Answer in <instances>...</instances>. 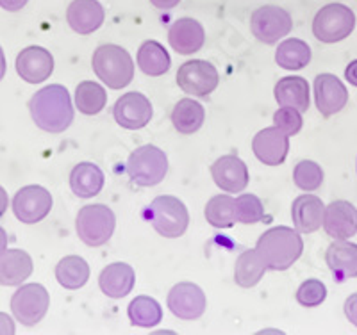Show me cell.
<instances>
[{
	"label": "cell",
	"mask_w": 357,
	"mask_h": 335,
	"mask_svg": "<svg viewBox=\"0 0 357 335\" xmlns=\"http://www.w3.org/2000/svg\"><path fill=\"white\" fill-rule=\"evenodd\" d=\"M75 104L82 114H88V116L98 114L107 104L106 89L97 82H81L75 89Z\"/></svg>",
	"instance_id": "34"
},
{
	"label": "cell",
	"mask_w": 357,
	"mask_h": 335,
	"mask_svg": "<svg viewBox=\"0 0 357 335\" xmlns=\"http://www.w3.org/2000/svg\"><path fill=\"white\" fill-rule=\"evenodd\" d=\"M29 111L36 127L50 134L63 132L73 121L68 89L61 84H50L34 93L29 102Z\"/></svg>",
	"instance_id": "1"
},
{
	"label": "cell",
	"mask_w": 357,
	"mask_h": 335,
	"mask_svg": "<svg viewBox=\"0 0 357 335\" xmlns=\"http://www.w3.org/2000/svg\"><path fill=\"white\" fill-rule=\"evenodd\" d=\"M275 61L280 68L284 70H301L309 65L311 61V49L309 45L296 38L282 41L275 52Z\"/></svg>",
	"instance_id": "31"
},
{
	"label": "cell",
	"mask_w": 357,
	"mask_h": 335,
	"mask_svg": "<svg viewBox=\"0 0 357 335\" xmlns=\"http://www.w3.org/2000/svg\"><path fill=\"white\" fill-rule=\"evenodd\" d=\"M172 59L168 56L167 49L158 41H145L138 50V66L145 75L151 77H159L162 73L170 70Z\"/></svg>",
	"instance_id": "28"
},
{
	"label": "cell",
	"mask_w": 357,
	"mask_h": 335,
	"mask_svg": "<svg viewBox=\"0 0 357 335\" xmlns=\"http://www.w3.org/2000/svg\"><path fill=\"white\" fill-rule=\"evenodd\" d=\"M136 275L134 270L126 263H113L107 267H104L98 276V286L102 293L109 298H126L132 291Z\"/></svg>",
	"instance_id": "23"
},
{
	"label": "cell",
	"mask_w": 357,
	"mask_h": 335,
	"mask_svg": "<svg viewBox=\"0 0 357 335\" xmlns=\"http://www.w3.org/2000/svg\"><path fill=\"white\" fill-rule=\"evenodd\" d=\"M314 100H317V107L321 116L329 118L345 109L349 102V91L336 75L321 73L314 79Z\"/></svg>",
	"instance_id": "14"
},
{
	"label": "cell",
	"mask_w": 357,
	"mask_h": 335,
	"mask_svg": "<svg viewBox=\"0 0 357 335\" xmlns=\"http://www.w3.org/2000/svg\"><path fill=\"white\" fill-rule=\"evenodd\" d=\"M129 319L134 327L152 328L161 323L162 309L151 296H138L129 305Z\"/></svg>",
	"instance_id": "33"
},
{
	"label": "cell",
	"mask_w": 357,
	"mask_h": 335,
	"mask_svg": "<svg viewBox=\"0 0 357 335\" xmlns=\"http://www.w3.org/2000/svg\"><path fill=\"white\" fill-rule=\"evenodd\" d=\"M56 279L65 289H81L89 280V266L79 255H68L56 266Z\"/></svg>",
	"instance_id": "29"
},
{
	"label": "cell",
	"mask_w": 357,
	"mask_h": 335,
	"mask_svg": "<svg viewBox=\"0 0 357 335\" xmlns=\"http://www.w3.org/2000/svg\"><path fill=\"white\" fill-rule=\"evenodd\" d=\"M15 334V323L8 314L0 312V335H13Z\"/></svg>",
	"instance_id": "40"
},
{
	"label": "cell",
	"mask_w": 357,
	"mask_h": 335,
	"mask_svg": "<svg viewBox=\"0 0 357 335\" xmlns=\"http://www.w3.org/2000/svg\"><path fill=\"white\" fill-rule=\"evenodd\" d=\"M356 15L343 4H329L321 8L312 20V34L321 43H337L352 34Z\"/></svg>",
	"instance_id": "7"
},
{
	"label": "cell",
	"mask_w": 357,
	"mask_h": 335,
	"mask_svg": "<svg viewBox=\"0 0 357 335\" xmlns=\"http://www.w3.org/2000/svg\"><path fill=\"white\" fill-rule=\"evenodd\" d=\"M206 295L197 283L181 282L168 293V309L181 319H199L206 312Z\"/></svg>",
	"instance_id": "13"
},
{
	"label": "cell",
	"mask_w": 357,
	"mask_h": 335,
	"mask_svg": "<svg viewBox=\"0 0 357 335\" xmlns=\"http://www.w3.org/2000/svg\"><path fill=\"white\" fill-rule=\"evenodd\" d=\"M293 20L286 9L279 6H263L250 18L252 34L266 45H273L291 33Z\"/></svg>",
	"instance_id": "9"
},
{
	"label": "cell",
	"mask_w": 357,
	"mask_h": 335,
	"mask_svg": "<svg viewBox=\"0 0 357 335\" xmlns=\"http://www.w3.org/2000/svg\"><path fill=\"white\" fill-rule=\"evenodd\" d=\"M9 200H8V193L2 186H0V216L6 215V210H8Z\"/></svg>",
	"instance_id": "44"
},
{
	"label": "cell",
	"mask_w": 357,
	"mask_h": 335,
	"mask_svg": "<svg viewBox=\"0 0 357 335\" xmlns=\"http://www.w3.org/2000/svg\"><path fill=\"white\" fill-rule=\"evenodd\" d=\"M256 250L268 270L286 271L301 258L304 241L298 231L289 226H273L261 235Z\"/></svg>",
	"instance_id": "2"
},
{
	"label": "cell",
	"mask_w": 357,
	"mask_h": 335,
	"mask_svg": "<svg viewBox=\"0 0 357 335\" xmlns=\"http://www.w3.org/2000/svg\"><path fill=\"white\" fill-rule=\"evenodd\" d=\"M325 298H327V287L320 280L314 279L305 280L298 287V291H296V302L307 309L318 307V305H321L325 302Z\"/></svg>",
	"instance_id": "37"
},
{
	"label": "cell",
	"mask_w": 357,
	"mask_h": 335,
	"mask_svg": "<svg viewBox=\"0 0 357 335\" xmlns=\"http://www.w3.org/2000/svg\"><path fill=\"white\" fill-rule=\"evenodd\" d=\"M50 307L49 291L41 283H25L11 298L13 315L24 327H34L45 318Z\"/></svg>",
	"instance_id": "8"
},
{
	"label": "cell",
	"mask_w": 357,
	"mask_h": 335,
	"mask_svg": "<svg viewBox=\"0 0 357 335\" xmlns=\"http://www.w3.org/2000/svg\"><path fill=\"white\" fill-rule=\"evenodd\" d=\"M93 72L107 88L122 89L134 79V63L130 54L118 45H102L95 50Z\"/></svg>",
	"instance_id": "3"
},
{
	"label": "cell",
	"mask_w": 357,
	"mask_h": 335,
	"mask_svg": "<svg viewBox=\"0 0 357 335\" xmlns=\"http://www.w3.org/2000/svg\"><path fill=\"white\" fill-rule=\"evenodd\" d=\"M206 219L215 228H231L238 221L236 218V200L229 194L213 196L206 205Z\"/></svg>",
	"instance_id": "32"
},
{
	"label": "cell",
	"mask_w": 357,
	"mask_h": 335,
	"mask_svg": "<svg viewBox=\"0 0 357 335\" xmlns=\"http://www.w3.org/2000/svg\"><path fill=\"white\" fill-rule=\"evenodd\" d=\"M70 186L79 198L97 196L104 187V173L93 162H79L70 173Z\"/></svg>",
	"instance_id": "25"
},
{
	"label": "cell",
	"mask_w": 357,
	"mask_h": 335,
	"mask_svg": "<svg viewBox=\"0 0 357 335\" xmlns=\"http://www.w3.org/2000/svg\"><path fill=\"white\" fill-rule=\"evenodd\" d=\"M275 100L282 107H293L301 113L309 109V86L302 77H284L275 86Z\"/></svg>",
	"instance_id": "26"
},
{
	"label": "cell",
	"mask_w": 357,
	"mask_h": 335,
	"mask_svg": "<svg viewBox=\"0 0 357 335\" xmlns=\"http://www.w3.org/2000/svg\"><path fill=\"white\" fill-rule=\"evenodd\" d=\"M345 77H347V81L350 82V84L356 86V88H357V59L352 61V63L347 66Z\"/></svg>",
	"instance_id": "42"
},
{
	"label": "cell",
	"mask_w": 357,
	"mask_h": 335,
	"mask_svg": "<svg viewBox=\"0 0 357 335\" xmlns=\"http://www.w3.org/2000/svg\"><path fill=\"white\" fill-rule=\"evenodd\" d=\"M127 173L136 186H158L168 173L167 154L154 145L139 146L129 155Z\"/></svg>",
	"instance_id": "4"
},
{
	"label": "cell",
	"mask_w": 357,
	"mask_h": 335,
	"mask_svg": "<svg viewBox=\"0 0 357 335\" xmlns=\"http://www.w3.org/2000/svg\"><path fill=\"white\" fill-rule=\"evenodd\" d=\"M324 228L337 241L354 237L357 234V209L350 202L336 200L325 207Z\"/></svg>",
	"instance_id": "17"
},
{
	"label": "cell",
	"mask_w": 357,
	"mask_h": 335,
	"mask_svg": "<svg viewBox=\"0 0 357 335\" xmlns=\"http://www.w3.org/2000/svg\"><path fill=\"white\" fill-rule=\"evenodd\" d=\"M27 2L29 0H0V8L6 9V11L17 13L20 9H24Z\"/></svg>",
	"instance_id": "41"
},
{
	"label": "cell",
	"mask_w": 357,
	"mask_h": 335,
	"mask_svg": "<svg viewBox=\"0 0 357 335\" xmlns=\"http://www.w3.org/2000/svg\"><path fill=\"white\" fill-rule=\"evenodd\" d=\"M33 273V258L24 250H6L0 254V286H20Z\"/></svg>",
	"instance_id": "24"
},
{
	"label": "cell",
	"mask_w": 357,
	"mask_h": 335,
	"mask_svg": "<svg viewBox=\"0 0 357 335\" xmlns=\"http://www.w3.org/2000/svg\"><path fill=\"white\" fill-rule=\"evenodd\" d=\"M264 271H266V264L263 263V258L259 257L257 250H245L236 260L234 280L240 287L250 289V287L259 283Z\"/></svg>",
	"instance_id": "30"
},
{
	"label": "cell",
	"mask_w": 357,
	"mask_h": 335,
	"mask_svg": "<svg viewBox=\"0 0 357 335\" xmlns=\"http://www.w3.org/2000/svg\"><path fill=\"white\" fill-rule=\"evenodd\" d=\"M181 0H151V4L158 9H172L178 4Z\"/></svg>",
	"instance_id": "43"
},
{
	"label": "cell",
	"mask_w": 357,
	"mask_h": 335,
	"mask_svg": "<svg viewBox=\"0 0 357 335\" xmlns=\"http://www.w3.org/2000/svg\"><path fill=\"white\" fill-rule=\"evenodd\" d=\"M54 72V57L43 47H27L17 57V73L29 84L47 81Z\"/></svg>",
	"instance_id": "15"
},
{
	"label": "cell",
	"mask_w": 357,
	"mask_h": 335,
	"mask_svg": "<svg viewBox=\"0 0 357 335\" xmlns=\"http://www.w3.org/2000/svg\"><path fill=\"white\" fill-rule=\"evenodd\" d=\"M345 315H347V319H349L350 323L354 325V327L357 328V293L356 295H352V296H349V298H347V302H345Z\"/></svg>",
	"instance_id": "39"
},
{
	"label": "cell",
	"mask_w": 357,
	"mask_h": 335,
	"mask_svg": "<svg viewBox=\"0 0 357 335\" xmlns=\"http://www.w3.org/2000/svg\"><path fill=\"white\" fill-rule=\"evenodd\" d=\"M220 75L211 63L193 59L184 63L177 72V84L186 95L207 97L218 88Z\"/></svg>",
	"instance_id": "10"
},
{
	"label": "cell",
	"mask_w": 357,
	"mask_h": 335,
	"mask_svg": "<svg viewBox=\"0 0 357 335\" xmlns=\"http://www.w3.org/2000/svg\"><path fill=\"white\" fill-rule=\"evenodd\" d=\"M325 263L333 271L337 282H345L357 276V244L345 241H334L325 251Z\"/></svg>",
	"instance_id": "21"
},
{
	"label": "cell",
	"mask_w": 357,
	"mask_h": 335,
	"mask_svg": "<svg viewBox=\"0 0 357 335\" xmlns=\"http://www.w3.org/2000/svg\"><path fill=\"white\" fill-rule=\"evenodd\" d=\"M216 186L225 193H241L248 184V168L238 155H223L211 166Z\"/></svg>",
	"instance_id": "18"
},
{
	"label": "cell",
	"mask_w": 357,
	"mask_h": 335,
	"mask_svg": "<svg viewBox=\"0 0 357 335\" xmlns=\"http://www.w3.org/2000/svg\"><path fill=\"white\" fill-rule=\"evenodd\" d=\"M236 218L243 225H254L264 219V209L259 198L256 194H241L236 198Z\"/></svg>",
	"instance_id": "36"
},
{
	"label": "cell",
	"mask_w": 357,
	"mask_h": 335,
	"mask_svg": "<svg viewBox=\"0 0 357 335\" xmlns=\"http://www.w3.org/2000/svg\"><path fill=\"white\" fill-rule=\"evenodd\" d=\"M168 41L172 49L181 56L199 52L206 41L204 27L193 18H178L168 31Z\"/></svg>",
	"instance_id": "19"
},
{
	"label": "cell",
	"mask_w": 357,
	"mask_h": 335,
	"mask_svg": "<svg viewBox=\"0 0 357 335\" xmlns=\"http://www.w3.org/2000/svg\"><path fill=\"white\" fill-rule=\"evenodd\" d=\"M4 75H6V56L2 47H0V81L4 79Z\"/></svg>",
	"instance_id": "46"
},
{
	"label": "cell",
	"mask_w": 357,
	"mask_h": 335,
	"mask_svg": "<svg viewBox=\"0 0 357 335\" xmlns=\"http://www.w3.org/2000/svg\"><path fill=\"white\" fill-rule=\"evenodd\" d=\"M206 120V111L199 102L193 98H183L175 104L172 111V123L181 134H193L204 125Z\"/></svg>",
	"instance_id": "27"
},
{
	"label": "cell",
	"mask_w": 357,
	"mask_h": 335,
	"mask_svg": "<svg viewBox=\"0 0 357 335\" xmlns=\"http://www.w3.org/2000/svg\"><path fill=\"white\" fill-rule=\"evenodd\" d=\"M116 225L114 212L107 205L102 203H93L86 205L79 210L75 228L81 237V241L88 247H102L111 239Z\"/></svg>",
	"instance_id": "5"
},
{
	"label": "cell",
	"mask_w": 357,
	"mask_h": 335,
	"mask_svg": "<svg viewBox=\"0 0 357 335\" xmlns=\"http://www.w3.org/2000/svg\"><path fill=\"white\" fill-rule=\"evenodd\" d=\"M52 209V194L41 186H25L13 198V212L25 225H34Z\"/></svg>",
	"instance_id": "11"
},
{
	"label": "cell",
	"mask_w": 357,
	"mask_h": 335,
	"mask_svg": "<svg viewBox=\"0 0 357 335\" xmlns=\"http://www.w3.org/2000/svg\"><path fill=\"white\" fill-rule=\"evenodd\" d=\"M293 180L302 191H317L324 182V171L314 161H301L295 166Z\"/></svg>",
	"instance_id": "35"
},
{
	"label": "cell",
	"mask_w": 357,
	"mask_h": 335,
	"mask_svg": "<svg viewBox=\"0 0 357 335\" xmlns=\"http://www.w3.org/2000/svg\"><path fill=\"white\" fill-rule=\"evenodd\" d=\"M6 250H8V234H6L4 228L0 226V254Z\"/></svg>",
	"instance_id": "45"
},
{
	"label": "cell",
	"mask_w": 357,
	"mask_h": 335,
	"mask_svg": "<svg viewBox=\"0 0 357 335\" xmlns=\"http://www.w3.org/2000/svg\"><path fill=\"white\" fill-rule=\"evenodd\" d=\"M325 205L314 194H302L293 202L291 218L296 231L302 234H312L324 225Z\"/></svg>",
	"instance_id": "22"
},
{
	"label": "cell",
	"mask_w": 357,
	"mask_h": 335,
	"mask_svg": "<svg viewBox=\"0 0 357 335\" xmlns=\"http://www.w3.org/2000/svg\"><path fill=\"white\" fill-rule=\"evenodd\" d=\"M252 150L256 157L266 166H279L286 161L289 152L288 134L282 132L279 127H268L256 134L252 141Z\"/></svg>",
	"instance_id": "16"
},
{
	"label": "cell",
	"mask_w": 357,
	"mask_h": 335,
	"mask_svg": "<svg viewBox=\"0 0 357 335\" xmlns=\"http://www.w3.org/2000/svg\"><path fill=\"white\" fill-rule=\"evenodd\" d=\"M114 120L120 127L129 130H139L152 120V104L145 95L130 91L116 100L113 107Z\"/></svg>",
	"instance_id": "12"
},
{
	"label": "cell",
	"mask_w": 357,
	"mask_h": 335,
	"mask_svg": "<svg viewBox=\"0 0 357 335\" xmlns=\"http://www.w3.org/2000/svg\"><path fill=\"white\" fill-rule=\"evenodd\" d=\"M106 18L98 0H73L66 11L70 27L79 34H91L102 27Z\"/></svg>",
	"instance_id": "20"
},
{
	"label": "cell",
	"mask_w": 357,
	"mask_h": 335,
	"mask_svg": "<svg viewBox=\"0 0 357 335\" xmlns=\"http://www.w3.org/2000/svg\"><path fill=\"white\" fill-rule=\"evenodd\" d=\"M273 123H275V127H279L282 132L288 134V136H295L296 132H301L304 121H302V113L298 109L282 107V109H279L273 114Z\"/></svg>",
	"instance_id": "38"
},
{
	"label": "cell",
	"mask_w": 357,
	"mask_h": 335,
	"mask_svg": "<svg viewBox=\"0 0 357 335\" xmlns=\"http://www.w3.org/2000/svg\"><path fill=\"white\" fill-rule=\"evenodd\" d=\"M149 218L159 235L167 239L181 237L190 225L188 209L178 198L158 196L149 207Z\"/></svg>",
	"instance_id": "6"
}]
</instances>
